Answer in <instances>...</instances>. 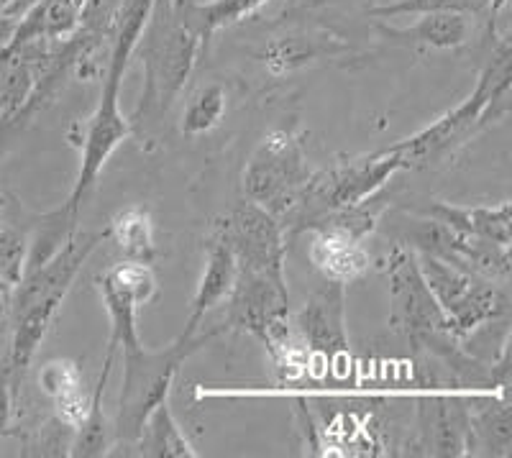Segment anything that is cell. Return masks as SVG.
Returning <instances> with one entry per match:
<instances>
[{
	"mask_svg": "<svg viewBox=\"0 0 512 458\" xmlns=\"http://www.w3.org/2000/svg\"><path fill=\"white\" fill-rule=\"evenodd\" d=\"M377 31L397 47H425V49H459L469 41L472 26L464 13H420L418 24L413 26H384L377 24Z\"/></svg>",
	"mask_w": 512,
	"mask_h": 458,
	"instance_id": "cell-20",
	"label": "cell"
},
{
	"mask_svg": "<svg viewBox=\"0 0 512 458\" xmlns=\"http://www.w3.org/2000/svg\"><path fill=\"white\" fill-rule=\"evenodd\" d=\"M425 215L431 221L454 228V231L472 233V236L487 238V241H495V244L510 249V200H502L497 205H451L436 200L425 208Z\"/></svg>",
	"mask_w": 512,
	"mask_h": 458,
	"instance_id": "cell-19",
	"label": "cell"
},
{
	"mask_svg": "<svg viewBox=\"0 0 512 458\" xmlns=\"http://www.w3.org/2000/svg\"><path fill=\"white\" fill-rule=\"evenodd\" d=\"M113 361H116V356L105 354L103 372H100L98 384H95L93 395H90L88 410H85L82 420L75 425V430H72L70 453H67V456L98 458L111 453L113 428H108V420H105L103 395H105V387H108V379H111Z\"/></svg>",
	"mask_w": 512,
	"mask_h": 458,
	"instance_id": "cell-23",
	"label": "cell"
},
{
	"mask_svg": "<svg viewBox=\"0 0 512 458\" xmlns=\"http://www.w3.org/2000/svg\"><path fill=\"white\" fill-rule=\"evenodd\" d=\"M469 410L472 400L461 397L456 389H428V395L418 402V446L423 453L451 458L466 456Z\"/></svg>",
	"mask_w": 512,
	"mask_h": 458,
	"instance_id": "cell-14",
	"label": "cell"
},
{
	"mask_svg": "<svg viewBox=\"0 0 512 458\" xmlns=\"http://www.w3.org/2000/svg\"><path fill=\"white\" fill-rule=\"evenodd\" d=\"M105 238H108L105 228L103 231H75L47 261L29 269L11 292V302H8L11 346H8L3 369L16 392L29 372L41 341L47 338L49 325L57 318L64 297L75 285L77 274Z\"/></svg>",
	"mask_w": 512,
	"mask_h": 458,
	"instance_id": "cell-2",
	"label": "cell"
},
{
	"mask_svg": "<svg viewBox=\"0 0 512 458\" xmlns=\"http://www.w3.org/2000/svg\"><path fill=\"white\" fill-rule=\"evenodd\" d=\"M95 285H98L105 313H108V320H111V338H108L105 354L116 356L123 348H131L136 346V343H141L139 328H136V310H139L141 305L136 302V297L121 285V279H118L111 269H105V272L95 279Z\"/></svg>",
	"mask_w": 512,
	"mask_h": 458,
	"instance_id": "cell-27",
	"label": "cell"
},
{
	"mask_svg": "<svg viewBox=\"0 0 512 458\" xmlns=\"http://www.w3.org/2000/svg\"><path fill=\"white\" fill-rule=\"evenodd\" d=\"M136 456H149V458H198L200 453L190 443L185 430L177 423L175 412L169 407L167 400L159 402L149 418L144 420L139 438L134 443Z\"/></svg>",
	"mask_w": 512,
	"mask_h": 458,
	"instance_id": "cell-26",
	"label": "cell"
},
{
	"mask_svg": "<svg viewBox=\"0 0 512 458\" xmlns=\"http://www.w3.org/2000/svg\"><path fill=\"white\" fill-rule=\"evenodd\" d=\"M29 261V236L13 226H0V282L8 292L18 287Z\"/></svg>",
	"mask_w": 512,
	"mask_h": 458,
	"instance_id": "cell-30",
	"label": "cell"
},
{
	"mask_svg": "<svg viewBox=\"0 0 512 458\" xmlns=\"http://www.w3.org/2000/svg\"><path fill=\"white\" fill-rule=\"evenodd\" d=\"M425 285L443 310L448 331L454 338L472 336L477 328L507 318V295L489 279L448 264L428 251H415Z\"/></svg>",
	"mask_w": 512,
	"mask_h": 458,
	"instance_id": "cell-8",
	"label": "cell"
},
{
	"mask_svg": "<svg viewBox=\"0 0 512 458\" xmlns=\"http://www.w3.org/2000/svg\"><path fill=\"white\" fill-rule=\"evenodd\" d=\"M90 0H39L24 18H18L8 47H21L29 41L72 39L82 29V16Z\"/></svg>",
	"mask_w": 512,
	"mask_h": 458,
	"instance_id": "cell-18",
	"label": "cell"
},
{
	"mask_svg": "<svg viewBox=\"0 0 512 458\" xmlns=\"http://www.w3.org/2000/svg\"><path fill=\"white\" fill-rule=\"evenodd\" d=\"M487 6V0H395L387 6L372 8L374 18H395V16H420V13H479Z\"/></svg>",
	"mask_w": 512,
	"mask_h": 458,
	"instance_id": "cell-31",
	"label": "cell"
},
{
	"mask_svg": "<svg viewBox=\"0 0 512 458\" xmlns=\"http://www.w3.org/2000/svg\"><path fill=\"white\" fill-rule=\"evenodd\" d=\"M108 238L126 261H141L154 264L157 259V244H154V223L149 210L141 205H128L113 215L111 226L105 228Z\"/></svg>",
	"mask_w": 512,
	"mask_h": 458,
	"instance_id": "cell-28",
	"label": "cell"
},
{
	"mask_svg": "<svg viewBox=\"0 0 512 458\" xmlns=\"http://www.w3.org/2000/svg\"><path fill=\"white\" fill-rule=\"evenodd\" d=\"M221 333L226 331H223V325H218L203 336L187 338L180 333L164 348H146L144 343L123 348V384L121 395H118L116 423H113V446L134 448L149 412L169 397V389L175 384L180 366L210 338L221 336Z\"/></svg>",
	"mask_w": 512,
	"mask_h": 458,
	"instance_id": "cell-5",
	"label": "cell"
},
{
	"mask_svg": "<svg viewBox=\"0 0 512 458\" xmlns=\"http://www.w3.org/2000/svg\"><path fill=\"white\" fill-rule=\"evenodd\" d=\"M236 272H239V267H236L231 249L223 244L221 238H210L208 249H205V267L198 279V287H195V295L190 300V313H187L182 336H198V328L205 315L218 308V305H223L231 295Z\"/></svg>",
	"mask_w": 512,
	"mask_h": 458,
	"instance_id": "cell-16",
	"label": "cell"
},
{
	"mask_svg": "<svg viewBox=\"0 0 512 458\" xmlns=\"http://www.w3.org/2000/svg\"><path fill=\"white\" fill-rule=\"evenodd\" d=\"M510 64V41L500 39V44H497V49L489 57L487 67L479 75L472 93L466 95L456 108L436 118L431 126L420 128L418 134L397 141V144L387 146V149L397 151L410 169L441 162L448 154H454L456 149L469 144L482 128H487L497 118L507 116V111H510V100H507L510 98L512 77Z\"/></svg>",
	"mask_w": 512,
	"mask_h": 458,
	"instance_id": "cell-4",
	"label": "cell"
},
{
	"mask_svg": "<svg viewBox=\"0 0 512 458\" xmlns=\"http://www.w3.org/2000/svg\"><path fill=\"white\" fill-rule=\"evenodd\" d=\"M308 256L320 277L346 287L364 277L372 267V256L364 249V244L328 236V233H315Z\"/></svg>",
	"mask_w": 512,
	"mask_h": 458,
	"instance_id": "cell-21",
	"label": "cell"
},
{
	"mask_svg": "<svg viewBox=\"0 0 512 458\" xmlns=\"http://www.w3.org/2000/svg\"><path fill=\"white\" fill-rule=\"evenodd\" d=\"M0 210H3V195H0Z\"/></svg>",
	"mask_w": 512,
	"mask_h": 458,
	"instance_id": "cell-36",
	"label": "cell"
},
{
	"mask_svg": "<svg viewBox=\"0 0 512 458\" xmlns=\"http://www.w3.org/2000/svg\"><path fill=\"white\" fill-rule=\"evenodd\" d=\"M39 387L52 397L59 423L75 430L90 405V397L82 392L80 366L70 359L49 361L39 374Z\"/></svg>",
	"mask_w": 512,
	"mask_h": 458,
	"instance_id": "cell-25",
	"label": "cell"
},
{
	"mask_svg": "<svg viewBox=\"0 0 512 458\" xmlns=\"http://www.w3.org/2000/svg\"><path fill=\"white\" fill-rule=\"evenodd\" d=\"M216 238L231 249L236 267L287 287L285 223L254 203H239L216 223Z\"/></svg>",
	"mask_w": 512,
	"mask_h": 458,
	"instance_id": "cell-10",
	"label": "cell"
},
{
	"mask_svg": "<svg viewBox=\"0 0 512 458\" xmlns=\"http://www.w3.org/2000/svg\"><path fill=\"white\" fill-rule=\"evenodd\" d=\"M415 251H428V254L484 279L510 277V249L507 246L472 236V233L454 231L431 218L423 221L420 231L415 233Z\"/></svg>",
	"mask_w": 512,
	"mask_h": 458,
	"instance_id": "cell-13",
	"label": "cell"
},
{
	"mask_svg": "<svg viewBox=\"0 0 512 458\" xmlns=\"http://www.w3.org/2000/svg\"><path fill=\"white\" fill-rule=\"evenodd\" d=\"M149 8H152V0H126L113 16L111 52H108V62H105L103 87H100L93 113L80 126V139H77L80 167H77L75 185H72L70 198L57 208L72 221H77L82 203L98 182L105 164L111 162L118 146L131 136V123H128V118H123L118 98H121V82L126 77L128 62L134 57L136 41H139L141 29L146 24Z\"/></svg>",
	"mask_w": 512,
	"mask_h": 458,
	"instance_id": "cell-1",
	"label": "cell"
},
{
	"mask_svg": "<svg viewBox=\"0 0 512 458\" xmlns=\"http://www.w3.org/2000/svg\"><path fill=\"white\" fill-rule=\"evenodd\" d=\"M479 407L469 410V441L466 456L507 458L512 453V415L507 387L482 392Z\"/></svg>",
	"mask_w": 512,
	"mask_h": 458,
	"instance_id": "cell-17",
	"label": "cell"
},
{
	"mask_svg": "<svg viewBox=\"0 0 512 458\" xmlns=\"http://www.w3.org/2000/svg\"><path fill=\"white\" fill-rule=\"evenodd\" d=\"M387 285H390L392 331L408 336L410 343L448 331L446 315L425 285L413 246L395 244L387 254Z\"/></svg>",
	"mask_w": 512,
	"mask_h": 458,
	"instance_id": "cell-11",
	"label": "cell"
},
{
	"mask_svg": "<svg viewBox=\"0 0 512 458\" xmlns=\"http://www.w3.org/2000/svg\"><path fill=\"white\" fill-rule=\"evenodd\" d=\"M16 24L18 18H11V16H0V52L11 44L13 39V31H16Z\"/></svg>",
	"mask_w": 512,
	"mask_h": 458,
	"instance_id": "cell-33",
	"label": "cell"
},
{
	"mask_svg": "<svg viewBox=\"0 0 512 458\" xmlns=\"http://www.w3.org/2000/svg\"><path fill=\"white\" fill-rule=\"evenodd\" d=\"M402 169H408L405 159L397 151L382 149L341 162L336 167L313 172L303 200L292 210L295 223L305 215L318 213V210L346 208V205H359L374 198Z\"/></svg>",
	"mask_w": 512,
	"mask_h": 458,
	"instance_id": "cell-9",
	"label": "cell"
},
{
	"mask_svg": "<svg viewBox=\"0 0 512 458\" xmlns=\"http://www.w3.org/2000/svg\"><path fill=\"white\" fill-rule=\"evenodd\" d=\"M310 177L313 169L303 141L287 128H272L246 162L241 187L249 203L269 210L282 221L300 205Z\"/></svg>",
	"mask_w": 512,
	"mask_h": 458,
	"instance_id": "cell-7",
	"label": "cell"
},
{
	"mask_svg": "<svg viewBox=\"0 0 512 458\" xmlns=\"http://www.w3.org/2000/svg\"><path fill=\"white\" fill-rule=\"evenodd\" d=\"M8 302H11V292L3 287V282H0V310H8Z\"/></svg>",
	"mask_w": 512,
	"mask_h": 458,
	"instance_id": "cell-35",
	"label": "cell"
},
{
	"mask_svg": "<svg viewBox=\"0 0 512 458\" xmlns=\"http://www.w3.org/2000/svg\"><path fill=\"white\" fill-rule=\"evenodd\" d=\"M200 49L203 44L182 21L177 0H152L134 49L141 62L144 82H141L134 116L128 118L131 131L154 126L172 111V105L195 70Z\"/></svg>",
	"mask_w": 512,
	"mask_h": 458,
	"instance_id": "cell-3",
	"label": "cell"
},
{
	"mask_svg": "<svg viewBox=\"0 0 512 458\" xmlns=\"http://www.w3.org/2000/svg\"><path fill=\"white\" fill-rule=\"evenodd\" d=\"M374 198L364 200L359 205H346V208H331L318 210L295 223V231H313V233H328V236L346 238V241H359L364 244V238L372 236L377 231V223L382 218V205L372 203Z\"/></svg>",
	"mask_w": 512,
	"mask_h": 458,
	"instance_id": "cell-24",
	"label": "cell"
},
{
	"mask_svg": "<svg viewBox=\"0 0 512 458\" xmlns=\"http://www.w3.org/2000/svg\"><path fill=\"white\" fill-rule=\"evenodd\" d=\"M267 3L269 0H177V8L187 29L198 36L203 47H208L218 31L241 24Z\"/></svg>",
	"mask_w": 512,
	"mask_h": 458,
	"instance_id": "cell-22",
	"label": "cell"
},
{
	"mask_svg": "<svg viewBox=\"0 0 512 458\" xmlns=\"http://www.w3.org/2000/svg\"><path fill=\"white\" fill-rule=\"evenodd\" d=\"M13 400H16V389L11 387L6 369H0V435L6 433L8 423H11Z\"/></svg>",
	"mask_w": 512,
	"mask_h": 458,
	"instance_id": "cell-32",
	"label": "cell"
},
{
	"mask_svg": "<svg viewBox=\"0 0 512 458\" xmlns=\"http://www.w3.org/2000/svg\"><path fill=\"white\" fill-rule=\"evenodd\" d=\"M223 331L246 333L256 338L269 351L282 374L290 377L300 366V348L292 341L290 323V292L274 285L267 277L239 269L236 282L226 300Z\"/></svg>",
	"mask_w": 512,
	"mask_h": 458,
	"instance_id": "cell-6",
	"label": "cell"
},
{
	"mask_svg": "<svg viewBox=\"0 0 512 458\" xmlns=\"http://www.w3.org/2000/svg\"><path fill=\"white\" fill-rule=\"evenodd\" d=\"M0 6H3V0H0Z\"/></svg>",
	"mask_w": 512,
	"mask_h": 458,
	"instance_id": "cell-37",
	"label": "cell"
},
{
	"mask_svg": "<svg viewBox=\"0 0 512 458\" xmlns=\"http://www.w3.org/2000/svg\"><path fill=\"white\" fill-rule=\"evenodd\" d=\"M346 52H349V44L331 31H297V34H285L269 41L262 57L269 75L285 77Z\"/></svg>",
	"mask_w": 512,
	"mask_h": 458,
	"instance_id": "cell-15",
	"label": "cell"
},
{
	"mask_svg": "<svg viewBox=\"0 0 512 458\" xmlns=\"http://www.w3.org/2000/svg\"><path fill=\"white\" fill-rule=\"evenodd\" d=\"M295 331L305 354L336 364L349 356V328H346V285L328 282L303 302L295 315Z\"/></svg>",
	"mask_w": 512,
	"mask_h": 458,
	"instance_id": "cell-12",
	"label": "cell"
},
{
	"mask_svg": "<svg viewBox=\"0 0 512 458\" xmlns=\"http://www.w3.org/2000/svg\"><path fill=\"white\" fill-rule=\"evenodd\" d=\"M226 116V90L221 85H208L190 98L180 118V131L185 136H203L218 126Z\"/></svg>",
	"mask_w": 512,
	"mask_h": 458,
	"instance_id": "cell-29",
	"label": "cell"
},
{
	"mask_svg": "<svg viewBox=\"0 0 512 458\" xmlns=\"http://www.w3.org/2000/svg\"><path fill=\"white\" fill-rule=\"evenodd\" d=\"M336 3H344V0H300V11H315V8L336 6Z\"/></svg>",
	"mask_w": 512,
	"mask_h": 458,
	"instance_id": "cell-34",
	"label": "cell"
}]
</instances>
